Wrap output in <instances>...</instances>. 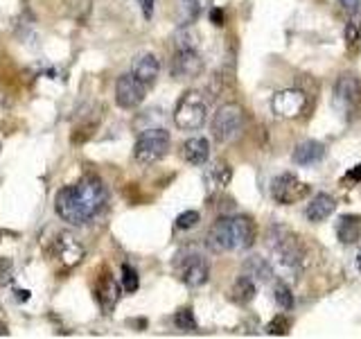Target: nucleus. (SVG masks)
<instances>
[{"label": "nucleus", "instance_id": "9b49d317", "mask_svg": "<svg viewBox=\"0 0 361 339\" xmlns=\"http://www.w3.org/2000/svg\"><path fill=\"white\" fill-rule=\"evenodd\" d=\"M147 86L145 82H140L133 73H124L118 77L116 82V102L122 109H135L138 105H142V100L147 95Z\"/></svg>", "mask_w": 361, "mask_h": 339}, {"label": "nucleus", "instance_id": "f257e3e1", "mask_svg": "<svg viewBox=\"0 0 361 339\" xmlns=\"http://www.w3.org/2000/svg\"><path fill=\"white\" fill-rule=\"evenodd\" d=\"M106 199H109L106 186L102 184V179L95 174H86L79 179L77 184L59 190L54 208L63 222L82 226L104 210Z\"/></svg>", "mask_w": 361, "mask_h": 339}, {"label": "nucleus", "instance_id": "bb28decb", "mask_svg": "<svg viewBox=\"0 0 361 339\" xmlns=\"http://www.w3.org/2000/svg\"><path fill=\"white\" fill-rule=\"evenodd\" d=\"M199 222H201V215L197 210H185V213H180L176 218V229L178 231H190V229H195Z\"/></svg>", "mask_w": 361, "mask_h": 339}, {"label": "nucleus", "instance_id": "473e14b6", "mask_svg": "<svg viewBox=\"0 0 361 339\" xmlns=\"http://www.w3.org/2000/svg\"><path fill=\"white\" fill-rule=\"evenodd\" d=\"M348 11H359V7H361V0H338Z\"/></svg>", "mask_w": 361, "mask_h": 339}, {"label": "nucleus", "instance_id": "393cba45", "mask_svg": "<svg viewBox=\"0 0 361 339\" xmlns=\"http://www.w3.org/2000/svg\"><path fill=\"white\" fill-rule=\"evenodd\" d=\"M140 280H138V271H135L131 265H122V287L124 292L133 294L135 290H138Z\"/></svg>", "mask_w": 361, "mask_h": 339}, {"label": "nucleus", "instance_id": "ddd939ff", "mask_svg": "<svg viewBox=\"0 0 361 339\" xmlns=\"http://www.w3.org/2000/svg\"><path fill=\"white\" fill-rule=\"evenodd\" d=\"M54 251H56V256H59V260L66 267H75V265L82 263V258H84V246L68 233H61L59 237H56Z\"/></svg>", "mask_w": 361, "mask_h": 339}, {"label": "nucleus", "instance_id": "a211bd4d", "mask_svg": "<svg viewBox=\"0 0 361 339\" xmlns=\"http://www.w3.org/2000/svg\"><path fill=\"white\" fill-rule=\"evenodd\" d=\"M323 156H325V147L319 141H305L293 150V163L314 165V163L323 161Z\"/></svg>", "mask_w": 361, "mask_h": 339}, {"label": "nucleus", "instance_id": "2eb2a0df", "mask_svg": "<svg viewBox=\"0 0 361 339\" xmlns=\"http://www.w3.org/2000/svg\"><path fill=\"white\" fill-rule=\"evenodd\" d=\"M180 156L185 158L190 165H206L210 158V143L206 138H188L183 145H180Z\"/></svg>", "mask_w": 361, "mask_h": 339}, {"label": "nucleus", "instance_id": "aec40b11", "mask_svg": "<svg viewBox=\"0 0 361 339\" xmlns=\"http://www.w3.org/2000/svg\"><path fill=\"white\" fill-rule=\"evenodd\" d=\"M255 292H257L255 280H253V278H248L246 274H242L240 278H237V280L233 282L231 299H233L235 303H240V305H246V303H251V301H253Z\"/></svg>", "mask_w": 361, "mask_h": 339}, {"label": "nucleus", "instance_id": "b1692460", "mask_svg": "<svg viewBox=\"0 0 361 339\" xmlns=\"http://www.w3.org/2000/svg\"><path fill=\"white\" fill-rule=\"evenodd\" d=\"M274 299H276V303L280 305L282 310H291L293 308V294H291V290H289V285L285 280H276Z\"/></svg>", "mask_w": 361, "mask_h": 339}, {"label": "nucleus", "instance_id": "7c9ffc66", "mask_svg": "<svg viewBox=\"0 0 361 339\" xmlns=\"http://www.w3.org/2000/svg\"><path fill=\"white\" fill-rule=\"evenodd\" d=\"M138 3V7H140V11H142V16L149 20L152 16H154V3L156 0H135Z\"/></svg>", "mask_w": 361, "mask_h": 339}, {"label": "nucleus", "instance_id": "c85d7f7f", "mask_svg": "<svg viewBox=\"0 0 361 339\" xmlns=\"http://www.w3.org/2000/svg\"><path fill=\"white\" fill-rule=\"evenodd\" d=\"M359 37H361V28H359V23H348V28H345V43L350 45H357L359 43Z\"/></svg>", "mask_w": 361, "mask_h": 339}, {"label": "nucleus", "instance_id": "2f4dec72", "mask_svg": "<svg viewBox=\"0 0 361 339\" xmlns=\"http://www.w3.org/2000/svg\"><path fill=\"white\" fill-rule=\"evenodd\" d=\"M210 23H212V25H224V11L221 9H217V7H212L210 9Z\"/></svg>", "mask_w": 361, "mask_h": 339}, {"label": "nucleus", "instance_id": "f8f14e48", "mask_svg": "<svg viewBox=\"0 0 361 339\" xmlns=\"http://www.w3.org/2000/svg\"><path fill=\"white\" fill-rule=\"evenodd\" d=\"M178 278L188 287H201L210 278V265L201 256H188L178 267Z\"/></svg>", "mask_w": 361, "mask_h": 339}, {"label": "nucleus", "instance_id": "6e6552de", "mask_svg": "<svg viewBox=\"0 0 361 339\" xmlns=\"http://www.w3.org/2000/svg\"><path fill=\"white\" fill-rule=\"evenodd\" d=\"M305 107H307V95H305L300 88L278 90L274 100H271V111H274L276 118H282V120L298 118L305 111Z\"/></svg>", "mask_w": 361, "mask_h": 339}, {"label": "nucleus", "instance_id": "f3484780", "mask_svg": "<svg viewBox=\"0 0 361 339\" xmlns=\"http://www.w3.org/2000/svg\"><path fill=\"white\" fill-rule=\"evenodd\" d=\"M334 208H336V201L330 195H325V192H319V195H314L310 199L305 215H307L310 222H323L334 213Z\"/></svg>", "mask_w": 361, "mask_h": 339}, {"label": "nucleus", "instance_id": "4468645a", "mask_svg": "<svg viewBox=\"0 0 361 339\" xmlns=\"http://www.w3.org/2000/svg\"><path fill=\"white\" fill-rule=\"evenodd\" d=\"M95 297H97L99 308L104 312H111L113 308H116L118 299H120L118 280L113 278L111 274H102V278L97 280V285H95Z\"/></svg>", "mask_w": 361, "mask_h": 339}, {"label": "nucleus", "instance_id": "7ed1b4c3", "mask_svg": "<svg viewBox=\"0 0 361 339\" xmlns=\"http://www.w3.org/2000/svg\"><path fill=\"white\" fill-rule=\"evenodd\" d=\"M267 244L274 256V271L280 278H293L296 280L300 276V271L305 267V249L296 240V235L289 233L282 226H271Z\"/></svg>", "mask_w": 361, "mask_h": 339}, {"label": "nucleus", "instance_id": "f03ea898", "mask_svg": "<svg viewBox=\"0 0 361 339\" xmlns=\"http://www.w3.org/2000/svg\"><path fill=\"white\" fill-rule=\"evenodd\" d=\"M255 222L246 215H233V218H219L210 226L206 244L212 254L244 251L255 244Z\"/></svg>", "mask_w": 361, "mask_h": 339}, {"label": "nucleus", "instance_id": "412c9836", "mask_svg": "<svg viewBox=\"0 0 361 339\" xmlns=\"http://www.w3.org/2000/svg\"><path fill=\"white\" fill-rule=\"evenodd\" d=\"M233 172H231V167L226 165V163H212L208 170H206V184L210 190H224L226 186H228V181H231Z\"/></svg>", "mask_w": 361, "mask_h": 339}, {"label": "nucleus", "instance_id": "39448f33", "mask_svg": "<svg viewBox=\"0 0 361 339\" xmlns=\"http://www.w3.org/2000/svg\"><path fill=\"white\" fill-rule=\"evenodd\" d=\"M208 120V102L203 100L199 90H188L183 97L178 100L174 109V122L178 129L185 131H197L201 129Z\"/></svg>", "mask_w": 361, "mask_h": 339}, {"label": "nucleus", "instance_id": "dca6fc26", "mask_svg": "<svg viewBox=\"0 0 361 339\" xmlns=\"http://www.w3.org/2000/svg\"><path fill=\"white\" fill-rule=\"evenodd\" d=\"M131 73L140 79V82H145L147 86H152L156 79H158V75H161V61L156 59V54H140L138 59L133 61V66H131Z\"/></svg>", "mask_w": 361, "mask_h": 339}, {"label": "nucleus", "instance_id": "a878e982", "mask_svg": "<svg viewBox=\"0 0 361 339\" xmlns=\"http://www.w3.org/2000/svg\"><path fill=\"white\" fill-rule=\"evenodd\" d=\"M174 326L178 331H197V319H195V314H192V310L190 308L178 310L174 316Z\"/></svg>", "mask_w": 361, "mask_h": 339}, {"label": "nucleus", "instance_id": "423d86ee", "mask_svg": "<svg viewBox=\"0 0 361 339\" xmlns=\"http://www.w3.org/2000/svg\"><path fill=\"white\" fill-rule=\"evenodd\" d=\"M244 131V109L235 102L221 105L212 118V138L217 143H231Z\"/></svg>", "mask_w": 361, "mask_h": 339}, {"label": "nucleus", "instance_id": "c756f323", "mask_svg": "<svg viewBox=\"0 0 361 339\" xmlns=\"http://www.w3.org/2000/svg\"><path fill=\"white\" fill-rule=\"evenodd\" d=\"M9 276H11V260L0 258V285H3V282H7Z\"/></svg>", "mask_w": 361, "mask_h": 339}, {"label": "nucleus", "instance_id": "20e7f679", "mask_svg": "<svg viewBox=\"0 0 361 339\" xmlns=\"http://www.w3.org/2000/svg\"><path fill=\"white\" fill-rule=\"evenodd\" d=\"M332 105L343 120L353 122L361 118V79L343 73L334 84Z\"/></svg>", "mask_w": 361, "mask_h": 339}, {"label": "nucleus", "instance_id": "f704fd0d", "mask_svg": "<svg viewBox=\"0 0 361 339\" xmlns=\"http://www.w3.org/2000/svg\"><path fill=\"white\" fill-rule=\"evenodd\" d=\"M357 267L361 269V254H359V258H357Z\"/></svg>", "mask_w": 361, "mask_h": 339}, {"label": "nucleus", "instance_id": "9d476101", "mask_svg": "<svg viewBox=\"0 0 361 339\" xmlns=\"http://www.w3.org/2000/svg\"><path fill=\"white\" fill-rule=\"evenodd\" d=\"M310 195V186L302 184L296 174H280L274 179L271 184V197H274L282 206H289V203H296Z\"/></svg>", "mask_w": 361, "mask_h": 339}, {"label": "nucleus", "instance_id": "0eeeda50", "mask_svg": "<svg viewBox=\"0 0 361 339\" xmlns=\"http://www.w3.org/2000/svg\"><path fill=\"white\" fill-rule=\"evenodd\" d=\"M169 150V133L163 127H154V129H145L138 141L133 145V156L135 161L142 165H152L167 154Z\"/></svg>", "mask_w": 361, "mask_h": 339}, {"label": "nucleus", "instance_id": "5701e85b", "mask_svg": "<svg viewBox=\"0 0 361 339\" xmlns=\"http://www.w3.org/2000/svg\"><path fill=\"white\" fill-rule=\"evenodd\" d=\"M206 3H210V0H178L180 25H190L192 20H197Z\"/></svg>", "mask_w": 361, "mask_h": 339}, {"label": "nucleus", "instance_id": "6ab92c4d", "mask_svg": "<svg viewBox=\"0 0 361 339\" xmlns=\"http://www.w3.org/2000/svg\"><path fill=\"white\" fill-rule=\"evenodd\" d=\"M242 269H244V274H246L248 278H253L255 282H269L271 278L276 276L274 265L267 263V260H264V258H259V256L248 258Z\"/></svg>", "mask_w": 361, "mask_h": 339}, {"label": "nucleus", "instance_id": "cd10ccee", "mask_svg": "<svg viewBox=\"0 0 361 339\" xmlns=\"http://www.w3.org/2000/svg\"><path fill=\"white\" fill-rule=\"evenodd\" d=\"M289 328H291V321L287 319L285 314H280V316H276V319L267 326V335H271V337H274V335L282 337V335L289 333Z\"/></svg>", "mask_w": 361, "mask_h": 339}, {"label": "nucleus", "instance_id": "72a5a7b5", "mask_svg": "<svg viewBox=\"0 0 361 339\" xmlns=\"http://www.w3.org/2000/svg\"><path fill=\"white\" fill-rule=\"evenodd\" d=\"M348 179H353V181H361V163H359L355 170H350V172H348Z\"/></svg>", "mask_w": 361, "mask_h": 339}, {"label": "nucleus", "instance_id": "1a4fd4ad", "mask_svg": "<svg viewBox=\"0 0 361 339\" xmlns=\"http://www.w3.org/2000/svg\"><path fill=\"white\" fill-rule=\"evenodd\" d=\"M206 71V61L201 59L197 48H178L172 64H169V73L174 79H197Z\"/></svg>", "mask_w": 361, "mask_h": 339}, {"label": "nucleus", "instance_id": "4be33fe9", "mask_svg": "<svg viewBox=\"0 0 361 339\" xmlns=\"http://www.w3.org/2000/svg\"><path fill=\"white\" fill-rule=\"evenodd\" d=\"M336 235L338 240H341L343 244H353L359 240L361 235V224L357 218H341L338 220V226H336Z\"/></svg>", "mask_w": 361, "mask_h": 339}]
</instances>
